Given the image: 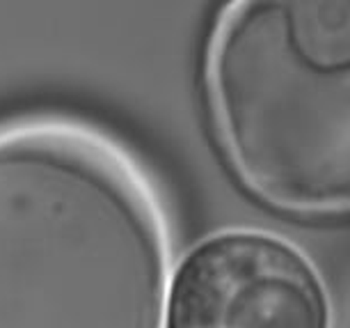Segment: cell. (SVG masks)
I'll return each mask as SVG.
<instances>
[{
    "label": "cell",
    "instance_id": "cell-2",
    "mask_svg": "<svg viewBox=\"0 0 350 328\" xmlns=\"http://www.w3.org/2000/svg\"><path fill=\"white\" fill-rule=\"evenodd\" d=\"M327 290L300 248L268 232H224L188 255L170 328H329Z\"/></svg>",
    "mask_w": 350,
    "mask_h": 328
},
{
    "label": "cell",
    "instance_id": "cell-1",
    "mask_svg": "<svg viewBox=\"0 0 350 328\" xmlns=\"http://www.w3.org/2000/svg\"><path fill=\"white\" fill-rule=\"evenodd\" d=\"M202 81L245 191L293 216H350V0H224Z\"/></svg>",
    "mask_w": 350,
    "mask_h": 328
},
{
    "label": "cell",
    "instance_id": "cell-3",
    "mask_svg": "<svg viewBox=\"0 0 350 328\" xmlns=\"http://www.w3.org/2000/svg\"><path fill=\"white\" fill-rule=\"evenodd\" d=\"M348 328H350V324H348Z\"/></svg>",
    "mask_w": 350,
    "mask_h": 328
}]
</instances>
